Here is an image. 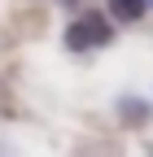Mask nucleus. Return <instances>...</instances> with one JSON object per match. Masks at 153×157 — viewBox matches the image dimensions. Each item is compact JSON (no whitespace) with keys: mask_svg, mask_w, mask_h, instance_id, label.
Here are the masks:
<instances>
[{"mask_svg":"<svg viewBox=\"0 0 153 157\" xmlns=\"http://www.w3.org/2000/svg\"><path fill=\"white\" fill-rule=\"evenodd\" d=\"M109 39H114V22H109L105 13H96V9H92V13H79V17L66 26V48H70V52L105 48Z\"/></svg>","mask_w":153,"mask_h":157,"instance_id":"nucleus-1","label":"nucleus"},{"mask_svg":"<svg viewBox=\"0 0 153 157\" xmlns=\"http://www.w3.org/2000/svg\"><path fill=\"white\" fill-rule=\"evenodd\" d=\"M144 9H149V0H109V17H114V22H123V26L140 22Z\"/></svg>","mask_w":153,"mask_h":157,"instance_id":"nucleus-2","label":"nucleus"},{"mask_svg":"<svg viewBox=\"0 0 153 157\" xmlns=\"http://www.w3.org/2000/svg\"><path fill=\"white\" fill-rule=\"evenodd\" d=\"M123 118H131V122H144L149 109H144V105H136V101H127V105H123Z\"/></svg>","mask_w":153,"mask_h":157,"instance_id":"nucleus-3","label":"nucleus"},{"mask_svg":"<svg viewBox=\"0 0 153 157\" xmlns=\"http://www.w3.org/2000/svg\"><path fill=\"white\" fill-rule=\"evenodd\" d=\"M149 9H153V0H149Z\"/></svg>","mask_w":153,"mask_h":157,"instance_id":"nucleus-4","label":"nucleus"}]
</instances>
